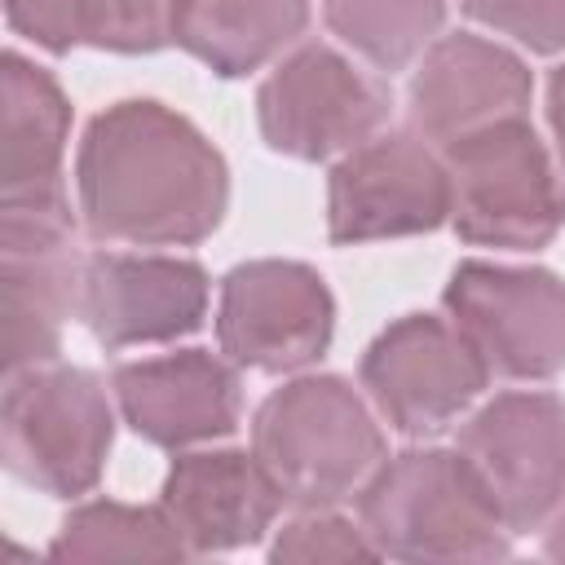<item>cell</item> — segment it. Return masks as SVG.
<instances>
[{"label": "cell", "instance_id": "6da1fadb", "mask_svg": "<svg viewBox=\"0 0 565 565\" xmlns=\"http://www.w3.org/2000/svg\"><path fill=\"white\" fill-rule=\"evenodd\" d=\"M75 190L93 238L190 247L221 225L230 172L221 150L185 115L150 97H128L88 124Z\"/></svg>", "mask_w": 565, "mask_h": 565}, {"label": "cell", "instance_id": "7a4b0ae2", "mask_svg": "<svg viewBox=\"0 0 565 565\" xmlns=\"http://www.w3.org/2000/svg\"><path fill=\"white\" fill-rule=\"evenodd\" d=\"M252 455L282 503L309 512L358 499L384 463V433L340 375H300L260 402L252 419Z\"/></svg>", "mask_w": 565, "mask_h": 565}, {"label": "cell", "instance_id": "3957f363", "mask_svg": "<svg viewBox=\"0 0 565 565\" xmlns=\"http://www.w3.org/2000/svg\"><path fill=\"white\" fill-rule=\"evenodd\" d=\"M358 516L380 556L503 561L508 525L459 450H402L358 490Z\"/></svg>", "mask_w": 565, "mask_h": 565}, {"label": "cell", "instance_id": "277c9868", "mask_svg": "<svg viewBox=\"0 0 565 565\" xmlns=\"http://www.w3.org/2000/svg\"><path fill=\"white\" fill-rule=\"evenodd\" d=\"M441 159L450 172V225L463 243L534 252L565 230V181L530 119L468 132Z\"/></svg>", "mask_w": 565, "mask_h": 565}, {"label": "cell", "instance_id": "5b68a950", "mask_svg": "<svg viewBox=\"0 0 565 565\" xmlns=\"http://www.w3.org/2000/svg\"><path fill=\"white\" fill-rule=\"evenodd\" d=\"M0 437L18 481L57 499H79L102 481L115 415L93 371L44 362L9 375Z\"/></svg>", "mask_w": 565, "mask_h": 565}, {"label": "cell", "instance_id": "8992f818", "mask_svg": "<svg viewBox=\"0 0 565 565\" xmlns=\"http://www.w3.org/2000/svg\"><path fill=\"white\" fill-rule=\"evenodd\" d=\"M441 305L490 371L508 380H547L565 366V282L552 269L463 260Z\"/></svg>", "mask_w": 565, "mask_h": 565}, {"label": "cell", "instance_id": "52a82bcc", "mask_svg": "<svg viewBox=\"0 0 565 565\" xmlns=\"http://www.w3.org/2000/svg\"><path fill=\"white\" fill-rule=\"evenodd\" d=\"M490 366L472 340L433 313L388 322L362 353V388L375 411L406 437H428L455 424L486 388Z\"/></svg>", "mask_w": 565, "mask_h": 565}, {"label": "cell", "instance_id": "ba28073f", "mask_svg": "<svg viewBox=\"0 0 565 565\" xmlns=\"http://www.w3.org/2000/svg\"><path fill=\"white\" fill-rule=\"evenodd\" d=\"M256 115L278 154L331 159L380 132L388 119V88L327 44H300L265 75Z\"/></svg>", "mask_w": 565, "mask_h": 565}, {"label": "cell", "instance_id": "9c48e42d", "mask_svg": "<svg viewBox=\"0 0 565 565\" xmlns=\"http://www.w3.org/2000/svg\"><path fill=\"white\" fill-rule=\"evenodd\" d=\"M512 534L539 530L565 503V402L556 393H499L455 446Z\"/></svg>", "mask_w": 565, "mask_h": 565}, {"label": "cell", "instance_id": "30bf717a", "mask_svg": "<svg viewBox=\"0 0 565 565\" xmlns=\"http://www.w3.org/2000/svg\"><path fill=\"white\" fill-rule=\"evenodd\" d=\"M441 221H450V172L419 132H375L331 168V243L428 234Z\"/></svg>", "mask_w": 565, "mask_h": 565}, {"label": "cell", "instance_id": "8fae6325", "mask_svg": "<svg viewBox=\"0 0 565 565\" xmlns=\"http://www.w3.org/2000/svg\"><path fill=\"white\" fill-rule=\"evenodd\" d=\"M331 327L335 300L300 260H247L221 282L216 340L234 366L300 371L327 353Z\"/></svg>", "mask_w": 565, "mask_h": 565}, {"label": "cell", "instance_id": "7c38bea8", "mask_svg": "<svg viewBox=\"0 0 565 565\" xmlns=\"http://www.w3.org/2000/svg\"><path fill=\"white\" fill-rule=\"evenodd\" d=\"M106 349L168 344L203 327L207 274L185 256L93 252L79 260V313Z\"/></svg>", "mask_w": 565, "mask_h": 565}, {"label": "cell", "instance_id": "4fadbf2b", "mask_svg": "<svg viewBox=\"0 0 565 565\" xmlns=\"http://www.w3.org/2000/svg\"><path fill=\"white\" fill-rule=\"evenodd\" d=\"M79 260L71 221L0 212V282H4V371L44 366L62 349V327L79 313Z\"/></svg>", "mask_w": 565, "mask_h": 565}, {"label": "cell", "instance_id": "5bb4252c", "mask_svg": "<svg viewBox=\"0 0 565 565\" xmlns=\"http://www.w3.org/2000/svg\"><path fill=\"white\" fill-rule=\"evenodd\" d=\"M534 79L516 53L455 31L424 49L411 79V124L424 141L450 146L503 119H525Z\"/></svg>", "mask_w": 565, "mask_h": 565}, {"label": "cell", "instance_id": "9a60e30c", "mask_svg": "<svg viewBox=\"0 0 565 565\" xmlns=\"http://www.w3.org/2000/svg\"><path fill=\"white\" fill-rule=\"evenodd\" d=\"M110 388L128 428L168 450L230 437L243 415L234 366L207 349L119 362Z\"/></svg>", "mask_w": 565, "mask_h": 565}, {"label": "cell", "instance_id": "2e32d148", "mask_svg": "<svg viewBox=\"0 0 565 565\" xmlns=\"http://www.w3.org/2000/svg\"><path fill=\"white\" fill-rule=\"evenodd\" d=\"M4 88V159H0V212H22L40 221H71V199L62 181L66 137H71V102L57 79L26 62L22 53H4L0 62Z\"/></svg>", "mask_w": 565, "mask_h": 565}, {"label": "cell", "instance_id": "e0dca14e", "mask_svg": "<svg viewBox=\"0 0 565 565\" xmlns=\"http://www.w3.org/2000/svg\"><path fill=\"white\" fill-rule=\"evenodd\" d=\"M159 508L181 534L185 552H234L274 525L282 494L256 455L190 450L172 459Z\"/></svg>", "mask_w": 565, "mask_h": 565}, {"label": "cell", "instance_id": "ac0fdd59", "mask_svg": "<svg viewBox=\"0 0 565 565\" xmlns=\"http://www.w3.org/2000/svg\"><path fill=\"white\" fill-rule=\"evenodd\" d=\"M309 0H177L172 44L234 79L300 40Z\"/></svg>", "mask_w": 565, "mask_h": 565}, {"label": "cell", "instance_id": "d6986e66", "mask_svg": "<svg viewBox=\"0 0 565 565\" xmlns=\"http://www.w3.org/2000/svg\"><path fill=\"white\" fill-rule=\"evenodd\" d=\"M57 561H181L190 556L163 508H128L115 499L79 503L57 539L49 543Z\"/></svg>", "mask_w": 565, "mask_h": 565}, {"label": "cell", "instance_id": "ffe728a7", "mask_svg": "<svg viewBox=\"0 0 565 565\" xmlns=\"http://www.w3.org/2000/svg\"><path fill=\"white\" fill-rule=\"evenodd\" d=\"M322 18L371 66L402 71L433 44L446 0H322Z\"/></svg>", "mask_w": 565, "mask_h": 565}, {"label": "cell", "instance_id": "44dd1931", "mask_svg": "<svg viewBox=\"0 0 565 565\" xmlns=\"http://www.w3.org/2000/svg\"><path fill=\"white\" fill-rule=\"evenodd\" d=\"M177 0H88L84 44L110 53H154L172 44Z\"/></svg>", "mask_w": 565, "mask_h": 565}, {"label": "cell", "instance_id": "7402d4cb", "mask_svg": "<svg viewBox=\"0 0 565 565\" xmlns=\"http://www.w3.org/2000/svg\"><path fill=\"white\" fill-rule=\"evenodd\" d=\"M274 561H371L380 556L371 534L362 530V521H344L331 508H309L305 516L287 521L274 543H269Z\"/></svg>", "mask_w": 565, "mask_h": 565}, {"label": "cell", "instance_id": "603a6c76", "mask_svg": "<svg viewBox=\"0 0 565 565\" xmlns=\"http://www.w3.org/2000/svg\"><path fill=\"white\" fill-rule=\"evenodd\" d=\"M463 13L512 35L530 53L565 49V0H463Z\"/></svg>", "mask_w": 565, "mask_h": 565}, {"label": "cell", "instance_id": "cb8c5ba5", "mask_svg": "<svg viewBox=\"0 0 565 565\" xmlns=\"http://www.w3.org/2000/svg\"><path fill=\"white\" fill-rule=\"evenodd\" d=\"M84 4L88 0H4V18L40 49L66 53L84 40Z\"/></svg>", "mask_w": 565, "mask_h": 565}, {"label": "cell", "instance_id": "d4e9b609", "mask_svg": "<svg viewBox=\"0 0 565 565\" xmlns=\"http://www.w3.org/2000/svg\"><path fill=\"white\" fill-rule=\"evenodd\" d=\"M547 119H552V132H556V150L565 159V66H556L552 79H547Z\"/></svg>", "mask_w": 565, "mask_h": 565}, {"label": "cell", "instance_id": "484cf974", "mask_svg": "<svg viewBox=\"0 0 565 565\" xmlns=\"http://www.w3.org/2000/svg\"><path fill=\"white\" fill-rule=\"evenodd\" d=\"M543 552L552 556V561H565V503L552 512V521H547V534H543Z\"/></svg>", "mask_w": 565, "mask_h": 565}]
</instances>
